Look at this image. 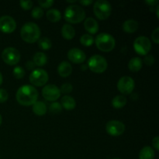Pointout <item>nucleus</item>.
Returning <instances> with one entry per match:
<instances>
[{"instance_id": "412c9836", "label": "nucleus", "mask_w": 159, "mask_h": 159, "mask_svg": "<svg viewBox=\"0 0 159 159\" xmlns=\"http://www.w3.org/2000/svg\"><path fill=\"white\" fill-rule=\"evenodd\" d=\"M32 61L34 62L35 66L42 67L46 65L48 62V57L44 53L37 52L34 55Z\"/></svg>"}, {"instance_id": "6ab92c4d", "label": "nucleus", "mask_w": 159, "mask_h": 159, "mask_svg": "<svg viewBox=\"0 0 159 159\" xmlns=\"http://www.w3.org/2000/svg\"><path fill=\"white\" fill-rule=\"evenodd\" d=\"M143 61L141 57H132L128 63V68L132 72H137L139 71L142 68Z\"/></svg>"}, {"instance_id": "79ce46f5", "label": "nucleus", "mask_w": 159, "mask_h": 159, "mask_svg": "<svg viewBox=\"0 0 159 159\" xmlns=\"http://www.w3.org/2000/svg\"><path fill=\"white\" fill-rule=\"evenodd\" d=\"M87 67H88V66H86V65H82V70H83V71H84V70H86L87 69Z\"/></svg>"}, {"instance_id": "393cba45", "label": "nucleus", "mask_w": 159, "mask_h": 159, "mask_svg": "<svg viewBox=\"0 0 159 159\" xmlns=\"http://www.w3.org/2000/svg\"><path fill=\"white\" fill-rule=\"evenodd\" d=\"M47 18L49 21L52 22V23H57L59 20H61V12L56 9H51L47 12Z\"/></svg>"}, {"instance_id": "a19ab883", "label": "nucleus", "mask_w": 159, "mask_h": 159, "mask_svg": "<svg viewBox=\"0 0 159 159\" xmlns=\"http://www.w3.org/2000/svg\"><path fill=\"white\" fill-rule=\"evenodd\" d=\"M2 80H3L2 75L1 72H0V85H1L2 83Z\"/></svg>"}, {"instance_id": "37998d69", "label": "nucleus", "mask_w": 159, "mask_h": 159, "mask_svg": "<svg viewBox=\"0 0 159 159\" xmlns=\"http://www.w3.org/2000/svg\"><path fill=\"white\" fill-rule=\"evenodd\" d=\"M67 2H69V3H75L76 2V1H75V0H73V1H66Z\"/></svg>"}, {"instance_id": "aec40b11", "label": "nucleus", "mask_w": 159, "mask_h": 159, "mask_svg": "<svg viewBox=\"0 0 159 159\" xmlns=\"http://www.w3.org/2000/svg\"><path fill=\"white\" fill-rule=\"evenodd\" d=\"M61 34L65 40H72L75 35V30L71 25L65 24L61 28Z\"/></svg>"}, {"instance_id": "4468645a", "label": "nucleus", "mask_w": 159, "mask_h": 159, "mask_svg": "<svg viewBox=\"0 0 159 159\" xmlns=\"http://www.w3.org/2000/svg\"><path fill=\"white\" fill-rule=\"evenodd\" d=\"M68 57L70 61L74 64H82L85 61L86 56L84 51L79 48H71L68 52Z\"/></svg>"}, {"instance_id": "0eeeda50", "label": "nucleus", "mask_w": 159, "mask_h": 159, "mask_svg": "<svg viewBox=\"0 0 159 159\" xmlns=\"http://www.w3.org/2000/svg\"><path fill=\"white\" fill-rule=\"evenodd\" d=\"M30 82L34 86L40 87L43 86L47 84L49 76L48 72L45 70L41 68H37L34 69L30 75Z\"/></svg>"}, {"instance_id": "6e6552de", "label": "nucleus", "mask_w": 159, "mask_h": 159, "mask_svg": "<svg viewBox=\"0 0 159 159\" xmlns=\"http://www.w3.org/2000/svg\"><path fill=\"white\" fill-rule=\"evenodd\" d=\"M134 48L140 55H148L152 48V43L147 37L141 36L135 39L134 42Z\"/></svg>"}, {"instance_id": "c85d7f7f", "label": "nucleus", "mask_w": 159, "mask_h": 159, "mask_svg": "<svg viewBox=\"0 0 159 159\" xmlns=\"http://www.w3.org/2000/svg\"><path fill=\"white\" fill-rule=\"evenodd\" d=\"M12 73H13L14 77L16 79H21L24 77L25 75V71L22 67L20 66H16L13 68V71H12Z\"/></svg>"}, {"instance_id": "423d86ee", "label": "nucleus", "mask_w": 159, "mask_h": 159, "mask_svg": "<svg viewBox=\"0 0 159 159\" xmlns=\"http://www.w3.org/2000/svg\"><path fill=\"white\" fill-rule=\"evenodd\" d=\"M88 68L94 73H103L108 67L105 57L99 54H95L92 56L88 61Z\"/></svg>"}, {"instance_id": "5701e85b", "label": "nucleus", "mask_w": 159, "mask_h": 159, "mask_svg": "<svg viewBox=\"0 0 159 159\" xmlns=\"http://www.w3.org/2000/svg\"><path fill=\"white\" fill-rule=\"evenodd\" d=\"M155 151L149 146H145L141 150L139 153V159H154Z\"/></svg>"}, {"instance_id": "9b49d317", "label": "nucleus", "mask_w": 159, "mask_h": 159, "mask_svg": "<svg viewBox=\"0 0 159 159\" xmlns=\"http://www.w3.org/2000/svg\"><path fill=\"white\" fill-rule=\"evenodd\" d=\"M42 96L46 100L54 102L61 96V92L58 87L55 85H46L42 89Z\"/></svg>"}, {"instance_id": "f3484780", "label": "nucleus", "mask_w": 159, "mask_h": 159, "mask_svg": "<svg viewBox=\"0 0 159 159\" xmlns=\"http://www.w3.org/2000/svg\"><path fill=\"white\" fill-rule=\"evenodd\" d=\"M139 27L138 21L134 20H127L123 24V30L127 34H133L138 30Z\"/></svg>"}, {"instance_id": "f704fd0d", "label": "nucleus", "mask_w": 159, "mask_h": 159, "mask_svg": "<svg viewBox=\"0 0 159 159\" xmlns=\"http://www.w3.org/2000/svg\"><path fill=\"white\" fill-rule=\"evenodd\" d=\"M152 39L153 42L156 44L159 43V27H157L156 29L154 30V31L152 34Z\"/></svg>"}, {"instance_id": "f257e3e1", "label": "nucleus", "mask_w": 159, "mask_h": 159, "mask_svg": "<svg viewBox=\"0 0 159 159\" xmlns=\"http://www.w3.org/2000/svg\"><path fill=\"white\" fill-rule=\"evenodd\" d=\"M38 92L35 87L30 85H22L18 89L16 94V99L19 104L24 107L33 106L38 99Z\"/></svg>"}, {"instance_id": "dca6fc26", "label": "nucleus", "mask_w": 159, "mask_h": 159, "mask_svg": "<svg viewBox=\"0 0 159 159\" xmlns=\"http://www.w3.org/2000/svg\"><path fill=\"white\" fill-rule=\"evenodd\" d=\"M57 72H58L59 75L61 77H68L72 72V67H71V64L65 61L61 62L60 65L57 67Z\"/></svg>"}, {"instance_id": "a878e982", "label": "nucleus", "mask_w": 159, "mask_h": 159, "mask_svg": "<svg viewBox=\"0 0 159 159\" xmlns=\"http://www.w3.org/2000/svg\"><path fill=\"white\" fill-rule=\"evenodd\" d=\"M38 46L40 49L43 50V51H48L52 47V42L48 37H41L38 40Z\"/></svg>"}, {"instance_id": "473e14b6", "label": "nucleus", "mask_w": 159, "mask_h": 159, "mask_svg": "<svg viewBox=\"0 0 159 159\" xmlns=\"http://www.w3.org/2000/svg\"><path fill=\"white\" fill-rule=\"evenodd\" d=\"M54 3V2L53 0H44V1H43V0H39L38 1V4L40 5V7L45 8V9L52 6V5Z\"/></svg>"}, {"instance_id": "f8f14e48", "label": "nucleus", "mask_w": 159, "mask_h": 159, "mask_svg": "<svg viewBox=\"0 0 159 159\" xmlns=\"http://www.w3.org/2000/svg\"><path fill=\"white\" fill-rule=\"evenodd\" d=\"M106 130L111 136L118 137L125 131V125L119 120H110L106 125Z\"/></svg>"}, {"instance_id": "c9c22d12", "label": "nucleus", "mask_w": 159, "mask_h": 159, "mask_svg": "<svg viewBox=\"0 0 159 159\" xmlns=\"http://www.w3.org/2000/svg\"><path fill=\"white\" fill-rule=\"evenodd\" d=\"M155 57L152 55L149 54V55H145L144 58V62L146 65H148V66H152V65H154L155 63Z\"/></svg>"}, {"instance_id": "4c0bfd02", "label": "nucleus", "mask_w": 159, "mask_h": 159, "mask_svg": "<svg viewBox=\"0 0 159 159\" xmlns=\"http://www.w3.org/2000/svg\"><path fill=\"white\" fill-rule=\"evenodd\" d=\"M26 67L28 70H34V68H35V65H34L32 61H28L26 64Z\"/></svg>"}, {"instance_id": "f03ea898", "label": "nucleus", "mask_w": 159, "mask_h": 159, "mask_svg": "<svg viewBox=\"0 0 159 159\" xmlns=\"http://www.w3.org/2000/svg\"><path fill=\"white\" fill-rule=\"evenodd\" d=\"M20 37L26 43H35L40 38V27L32 22L25 23L20 30Z\"/></svg>"}, {"instance_id": "e433bc0d", "label": "nucleus", "mask_w": 159, "mask_h": 159, "mask_svg": "<svg viewBox=\"0 0 159 159\" xmlns=\"http://www.w3.org/2000/svg\"><path fill=\"white\" fill-rule=\"evenodd\" d=\"M152 145H153L154 148H155V150H159V138L158 136L155 137V138L152 140Z\"/></svg>"}, {"instance_id": "a18cd8bd", "label": "nucleus", "mask_w": 159, "mask_h": 159, "mask_svg": "<svg viewBox=\"0 0 159 159\" xmlns=\"http://www.w3.org/2000/svg\"><path fill=\"white\" fill-rule=\"evenodd\" d=\"M113 159H121V158H113Z\"/></svg>"}, {"instance_id": "72a5a7b5", "label": "nucleus", "mask_w": 159, "mask_h": 159, "mask_svg": "<svg viewBox=\"0 0 159 159\" xmlns=\"http://www.w3.org/2000/svg\"><path fill=\"white\" fill-rule=\"evenodd\" d=\"M8 98H9V94H8L7 91L3 89H0V103L6 102Z\"/></svg>"}, {"instance_id": "a211bd4d", "label": "nucleus", "mask_w": 159, "mask_h": 159, "mask_svg": "<svg viewBox=\"0 0 159 159\" xmlns=\"http://www.w3.org/2000/svg\"><path fill=\"white\" fill-rule=\"evenodd\" d=\"M61 105L62 108L65 109L67 110H71L75 108L76 102L73 97L70 96H66L61 98Z\"/></svg>"}, {"instance_id": "39448f33", "label": "nucleus", "mask_w": 159, "mask_h": 159, "mask_svg": "<svg viewBox=\"0 0 159 159\" xmlns=\"http://www.w3.org/2000/svg\"><path fill=\"white\" fill-rule=\"evenodd\" d=\"M93 12L99 20H107L111 15V4L106 0H98L94 3Z\"/></svg>"}, {"instance_id": "1a4fd4ad", "label": "nucleus", "mask_w": 159, "mask_h": 159, "mask_svg": "<svg viewBox=\"0 0 159 159\" xmlns=\"http://www.w3.org/2000/svg\"><path fill=\"white\" fill-rule=\"evenodd\" d=\"M3 61L9 65H16L20 60V53L15 48H6L2 52Z\"/></svg>"}, {"instance_id": "2f4dec72", "label": "nucleus", "mask_w": 159, "mask_h": 159, "mask_svg": "<svg viewBox=\"0 0 159 159\" xmlns=\"http://www.w3.org/2000/svg\"><path fill=\"white\" fill-rule=\"evenodd\" d=\"M33 2L30 1V0H27V1H20V5L21 6L22 9H23L24 10H29L32 8L33 6Z\"/></svg>"}, {"instance_id": "20e7f679", "label": "nucleus", "mask_w": 159, "mask_h": 159, "mask_svg": "<svg viewBox=\"0 0 159 159\" xmlns=\"http://www.w3.org/2000/svg\"><path fill=\"white\" fill-rule=\"evenodd\" d=\"M95 43L99 51L103 52H110L114 49L116 40L114 37L110 34L107 33H101L96 37Z\"/></svg>"}, {"instance_id": "9d476101", "label": "nucleus", "mask_w": 159, "mask_h": 159, "mask_svg": "<svg viewBox=\"0 0 159 159\" xmlns=\"http://www.w3.org/2000/svg\"><path fill=\"white\" fill-rule=\"evenodd\" d=\"M135 82L130 76L120 78L117 82V89L123 95H130L134 89Z\"/></svg>"}, {"instance_id": "c756f323", "label": "nucleus", "mask_w": 159, "mask_h": 159, "mask_svg": "<svg viewBox=\"0 0 159 159\" xmlns=\"http://www.w3.org/2000/svg\"><path fill=\"white\" fill-rule=\"evenodd\" d=\"M31 15H32L33 18L36 19V20H39L43 16V10L40 6H36L33 9Z\"/></svg>"}, {"instance_id": "7ed1b4c3", "label": "nucleus", "mask_w": 159, "mask_h": 159, "mask_svg": "<svg viewBox=\"0 0 159 159\" xmlns=\"http://www.w3.org/2000/svg\"><path fill=\"white\" fill-rule=\"evenodd\" d=\"M85 18V12L82 6L71 5L65 9V19L68 23L75 24L83 21Z\"/></svg>"}, {"instance_id": "4be33fe9", "label": "nucleus", "mask_w": 159, "mask_h": 159, "mask_svg": "<svg viewBox=\"0 0 159 159\" xmlns=\"http://www.w3.org/2000/svg\"><path fill=\"white\" fill-rule=\"evenodd\" d=\"M47 110H48V108H47L46 104L41 101H37L33 105V112L34 114L37 116H43L46 114Z\"/></svg>"}, {"instance_id": "7c9ffc66", "label": "nucleus", "mask_w": 159, "mask_h": 159, "mask_svg": "<svg viewBox=\"0 0 159 159\" xmlns=\"http://www.w3.org/2000/svg\"><path fill=\"white\" fill-rule=\"evenodd\" d=\"M60 89L61 93L68 94V93H70L73 90V86L70 83H65L61 86V89Z\"/></svg>"}, {"instance_id": "58836bf2", "label": "nucleus", "mask_w": 159, "mask_h": 159, "mask_svg": "<svg viewBox=\"0 0 159 159\" xmlns=\"http://www.w3.org/2000/svg\"><path fill=\"white\" fill-rule=\"evenodd\" d=\"M145 3L148 4L150 6H155L158 4V0H148V1H145Z\"/></svg>"}, {"instance_id": "bb28decb", "label": "nucleus", "mask_w": 159, "mask_h": 159, "mask_svg": "<svg viewBox=\"0 0 159 159\" xmlns=\"http://www.w3.org/2000/svg\"><path fill=\"white\" fill-rule=\"evenodd\" d=\"M80 43L85 47L92 46L94 43V38H93V36L89 34H83L80 38Z\"/></svg>"}, {"instance_id": "ea45409f", "label": "nucleus", "mask_w": 159, "mask_h": 159, "mask_svg": "<svg viewBox=\"0 0 159 159\" xmlns=\"http://www.w3.org/2000/svg\"><path fill=\"white\" fill-rule=\"evenodd\" d=\"M79 3H80V4L82 5V6H88L93 3V1H92V0H85V1H79Z\"/></svg>"}, {"instance_id": "b1692460", "label": "nucleus", "mask_w": 159, "mask_h": 159, "mask_svg": "<svg viewBox=\"0 0 159 159\" xmlns=\"http://www.w3.org/2000/svg\"><path fill=\"white\" fill-rule=\"evenodd\" d=\"M127 102V98L123 95L115 96L112 100V105L116 109H121L126 106Z\"/></svg>"}, {"instance_id": "2eb2a0df", "label": "nucleus", "mask_w": 159, "mask_h": 159, "mask_svg": "<svg viewBox=\"0 0 159 159\" xmlns=\"http://www.w3.org/2000/svg\"><path fill=\"white\" fill-rule=\"evenodd\" d=\"M84 27H85V30L88 31L91 34H96L99 30V24H98L97 21L92 17L85 19V22H84Z\"/></svg>"}, {"instance_id": "c03bdc74", "label": "nucleus", "mask_w": 159, "mask_h": 159, "mask_svg": "<svg viewBox=\"0 0 159 159\" xmlns=\"http://www.w3.org/2000/svg\"><path fill=\"white\" fill-rule=\"evenodd\" d=\"M2 118L1 114H0V125L2 124Z\"/></svg>"}, {"instance_id": "ddd939ff", "label": "nucleus", "mask_w": 159, "mask_h": 159, "mask_svg": "<svg viewBox=\"0 0 159 159\" xmlns=\"http://www.w3.org/2000/svg\"><path fill=\"white\" fill-rule=\"evenodd\" d=\"M16 28V23L12 17L3 16L0 17V30L5 34H11Z\"/></svg>"}, {"instance_id": "cd10ccee", "label": "nucleus", "mask_w": 159, "mask_h": 159, "mask_svg": "<svg viewBox=\"0 0 159 159\" xmlns=\"http://www.w3.org/2000/svg\"><path fill=\"white\" fill-rule=\"evenodd\" d=\"M62 107L61 105L60 102H53L51 105L49 106V111L51 113H54V114H57V113H60L62 111Z\"/></svg>"}]
</instances>
